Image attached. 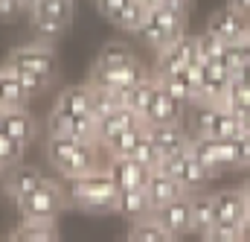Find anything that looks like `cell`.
<instances>
[{"label":"cell","mask_w":250,"mask_h":242,"mask_svg":"<svg viewBox=\"0 0 250 242\" xmlns=\"http://www.w3.org/2000/svg\"><path fill=\"white\" fill-rule=\"evenodd\" d=\"M41 181H44V175H41L35 167H23V164H18V167H12V169H9L6 193H9L12 198H21V195H26L29 190H35Z\"/></svg>","instance_id":"cell-28"},{"label":"cell","mask_w":250,"mask_h":242,"mask_svg":"<svg viewBox=\"0 0 250 242\" xmlns=\"http://www.w3.org/2000/svg\"><path fill=\"white\" fill-rule=\"evenodd\" d=\"M131 158H137V161H140L143 167H148V169H157V167H160L163 155H160V149L154 146V140L148 137V128H146V134H143V140L137 143V149H134Z\"/></svg>","instance_id":"cell-34"},{"label":"cell","mask_w":250,"mask_h":242,"mask_svg":"<svg viewBox=\"0 0 250 242\" xmlns=\"http://www.w3.org/2000/svg\"><path fill=\"white\" fill-rule=\"evenodd\" d=\"M117 213L125 216V219H131V222L148 216V213H151V201H148V195H146V187L120 190V195H117Z\"/></svg>","instance_id":"cell-24"},{"label":"cell","mask_w":250,"mask_h":242,"mask_svg":"<svg viewBox=\"0 0 250 242\" xmlns=\"http://www.w3.org/2000/svg\"><path fill=\"white\" fill-rule=\"evenodd\" d=\"M9 64H15V67H21V70H29L32 76L44 79L47 85L59 76V59H56L50 41H41V38L32 41V44L18 47V50L9 56Z\"/></svg>","instance_id":"cell-7"},{"label":"cell","mask_w":250,"mask_h":242,"mask_svg":"<svg viewBox=\"0 0 250 242\" xmlns=\"http://www.w3.org/2000/svg\"><path fill=\"white\" fill-rule=\"evenodd\" d=\"M143 134H146V122L143 125H134V128H125L123 134H117L108 146H102L105 152H108V158H128V155H134V149H137V143L143 140Z\"/></svg>","instance_id":"cell-30"},{"label":"cell","mask_w":250,"mask_h":242,"mask_svg":"<svg viewBox=\"0 0 250 242\" xmlns=\"http://www.w3.org/2000/svg\"><path fill=\"white\" fill-rule=\"evenodd\" d=\"M21 219H56L67 207V193L62 181L44 178L35 190H29L26 195L15 198Z\"/></svg>","instance_id":"cell-4"},{"label":"cell","mask_w":250,"mask_h":242,"mask_svg":"<svg viewBox=\"0 0 250 242\" xmlns=\"http://www.w3.org/2000/svg\"><path fill=\"white\" fill-rule=\"evenodd\" d=\"M64 193H67V204L84 213H114L120 187L114 184L108 169H93L87 175L64 178Z\"/></svg>","instance_id":"cell-1"},{"label":"cell","mask_w":250,"mask_h":242,"mask_svg":"<svg viewBox=\"0 0 250 242\" xmlns=\"http://www.w3.org/2000/svg\"><path fill=\"white\" fill-rule=\"evenodd\" d=\"M32 32L41 41H56L73 21V0H38L32 9Z\"/></svg>","instance_id":"cell-6"},{"label":"cell","mask_w":250,"mask_h":242,"mask_svg":"<svg viewBox=\"0 0 250 242\" xmlns=\"http://www.w3.org/2000/svg\"><path fill=\"white\" fill-rule=\"evenodd\" d=\"M242 128H245V134H250V111L242 114Z\"/></svg>","instance_id":"cell-43"},{"label":"cell","mask_w":250,"mask_h":242,"mask_svg":"<svg viewBox=\"0 0 250 242\" xmlns=\"http://www.w3.org/2000/svg\"><path fill=\"white\" fill-rule=\"evenodd\" d=\"M96 3H99V12H102L108 21H114V15L125 6V0H96Z\"/></svg>","instance_id":"cell-40"},{"label":"cell","mask_w":250,"mask_h":242,"mask_svg":"<svg viewBox=\"0 0 250 242\" xmlns=\"http://www.w3.org/2000/svg\"><path fill=\"white\" fill-rule=\"evenodd\" d=\"M242 240H248L250 242V216L242 222Z\"/></svg>","instance_id":"cell-42"},{"label":"cell","mask_w":250,"mask_h":242,"mask_svg":"<svg viewBox=\"0 0 250 242\" xmlns=\"http://www.w3.org/2000/svg\"><path fill=\"white\" fill-rule=\"evenodd\" d=\"M47 131L59 134V137H70V140H84V143H96V117L93 114H64L56 111L47 120Z\"/></svg>","instance_id":"cell-10"},{"label":"cell","mask_w":250,"mask_h":242,"mask_svg":"<svg viewBox=\"0 0 250 242\" xmlns=\"http://www.w3.org/2000/svg\"><path fill=\"white\" fill-rule=\"evenodd\" d=\"M187 32V9L181 6H172V3H163V6H154L148 9V18L143 21V26L137 29V35L143 41H148L154 50L166 47L169 41H175L178 35Z\"/></svg>","instance_id":"cell-3"},{"label":"cell","mask_w":250,"mask_h":242,"mask_svg":"<svg viewBox=\"0 0 250 242\" xmlns=\"http://www.w3.org/2000/svg\"><path fill=\"white\" fill-rule=\"evenodd\" d=\"M169 94H175L181 102H195V85H192V79H189V70H175V73H166V76H160L157 79Z\"/></svg>","instance_id":"cell-31"},{"label":"cell","mask_w":250,"mask_h":242,"mask_svg":"<svg viewBox=\"0 0 250 242\" xmlns=\"http://www.w3.org/2000/svg\"><path fill=\"white\" fill-rule=\"evenodd\" d=\"M146 195H148L151 210H154V207H160L166 201H175V198L187 195V190H184V184L178 181L175 175H169L163 169H151V175L146 181Z\"/></svg>","instance_id":"cell-19"},{"label":"cell","mask_w":250,"mask_h":242,"mask_svg":"<svg viewBox=\"0 0 250 242\" xmlns=\"http://www.w3.org/2000/svg\"><path fill=\"white\" fill-rule=\"evenodd\" d=\"M230 82H233V73L221 64L218 59H204V79H201V85H198V97H195V102H221V97L227 94V88H230Z\"/></svg>","instance_id":"cell-14"},{"label":"cell","mask_w":250,"mask_h":242,"mask_svg":"<svg viewBox=\"0 0 250 242\" xmlns=\"http://www.w3.org/2000/svg\"><path fill=\"white\" fill-rule=\"evenodd\" d=\"M151 216L172 234V240L189 234L192 231V198H189V193L181 195V198H175V201H166V204L154 207Z\"/></svg>","instance_id":"cell-12"},{"label":"cell","mask_w":250,"mask_h":242,"mask_svg":"<svg viewBox=\"0 0 250 242\" xmlns=\"http://www.w3.org/2000/svg\"><path fill=\"white\" fill-rule=\"evenodd\" d=\"M23 143H18L12 134H6V131H0V169H12V167H18L21 164V158H23Z\"/></svg>","instance_id":"cell-33"},{"label":"cell","mask_w":250,"mask_h":242,"mask_svg":"<svg viewBox=\"0 0 250 242\" xmlns=\"http://www.w3.org/2000/svg\"><path fill=\"white\" fill-rule=\"evenodd\" d=\"M56 111L64 114H93V85H73L59 94L56 99Z\"/></svg>","instance_id":"cell-20"},{"label":"cell","mask_w":250,"mask_h":242,"mask_svg":"<svg viewBox=\"0 0 250 242\" xmlns=\"http://www.w3.org/2000/svg\"><path fill=\"white\" fill-rule=\"evenodd\" d=\"M157 169H163V172H169V175H175L178 181L184 184V190L187 193H198V190H204L207 181H212L215 175L192 155V149H184V152H175V155H169V158H163L160 161V167Z\"/></svg>","instance_id":"cell-8"},{"label":"cell","mask_w":250,"mask_h":242,"mask_svg":"<svg viewBox=\"0 0 250 242\" xmlns=\"http://www.w3.org/2000/svg\"><path fill=\"white\" fill-rule=\"evenodd\" d=\"M128 240H137V242H169L172 240V234L148 213V216H143V219H137L134 225H131V231H128Z\"/></svg>","instance_id":"cell-29"},{"label":"cell","mask_w":250,"mask_h":242,"mask_svg":"<svg viewBox=\"0 0 250 242\" xmlns=\"http://www.w3.org/2000/svg\"><path fill=\"white\" fill-rule=\"evenodd\" d=\"M166 3H172V6H181V9H187L189 0H166Z\"/></svg>","instance_id":"cell-45"},{"label":"cell","mask_w":250,"mask_h":242,"mask_svg":"<svg viewBox=\"0 0 250 242\" xmlns=\"http://www.w3.org/2000/svg\"><path fill=\"white\" fill-rule=\"evenodd\" d=\"M114 108H120L117 91H108V88H96V85H93V117L99 120V117H105V114L114 111Z\"/></svg>","instance_id":"cell-35"},{"label":"cell","mask_w":250,"mask_h":242,"mask_svg":"<svg viewBox=\"0 0 250 242\" xmlns=\"http://www.w3.org/2000/svg\"><path fill=\"white\" fill-rule=\"evenodd\" d=\"M192 128L201 137H239L245 134L242 117L218 102H192Z\"/></svg>","instance_id":"cell-5"},{"label":"cell","mask_w":250,"mask_h":242,"mask_svg":"<svg viewBox=\"0 0 250 242\" xmlns=\"http://www.w3.org/2000/svg\"><path fill=\"white\" fill-rule=\"evenodd\" d=\"M26 99H29V94L23 91V85H21L15 67L6 61V64L0 67V105H6V108H21V105H26Z\"/></svg>","instance_id":"cell-26"},{"label":"cell","mask_w":250,"mask_h":242,"mask_svg":"<svg viewBox=\"0 0 250 242\" xmlns=\"http://www.w3.org/2000/svg\"><path fill=\"white\" fill-rule=\"evenodd\" d=\"M184 105H187V102H181L175 94H169V91L157 82V88H154V94H151V99H148V108H146V114H143V122H146V125L181 122Z\"/></svg>","instance_id":"cell-13"},{"label":"cell","mask_w":250,"mask_h":242,"mask_svg":"<svg viewBox=\"0 0 250 242\" xmlns=\"http://www.w3.org/2000/svg\"><path fill=\"white\" fill-rule=\"evenodd\" d=\"M204 240H215V242H236L242 240V225H230V222H215L207 234H204Z\"/></svg>","instance_id":"cell-37"},{"label":"cell","mask_w":250,"mask_h":242,"mask_svg":"<svg viewBox=\"0 0 250 242\" xmlns=\"http://www.w3.org/2000/svg\"><path fill=\"white\" fill-rule=\"evenodd\" d=\"M108 172H111V178L114 184L120 187V190H128V187H146L148 181V175H151V169L148 167H143L137 158H108V167H105Z\"/></svg>","instance_id":"cell-18"},{"label":"cell","mask_w":250,"mask_h":242,"mask_svg":"<svg viewBox=\"0 0 250 242\" xmlns=\"http://www.w3.org/2000/svg\"><path fill=\"white\" fill-rule=\"evenodd\" d=\"M3 131L12 134L18 143L29 146V143L38 137V122H35V117L26 111V105H21V108H9V111H6V125H3Z\"/></svg>","instance_id":"cell-21"},{"label":"cell","mask_w":250,"mask_h":242,"mask_svg":"<svg viewBox=\"0 0 250 242\" xmlns=\"http://www.w3.org/2000/svg\"><path fill=\"white\" fill-rule=\"evenodd\" d=\"M35 3H38V0H21V6H23V9H26V12H29V9H32V6H35Z\"/></svg>","instance_id":"cell-46"},{"label":"cell","mask_w":250,"mask_h":242,"mask_svg":"<svg viewBox=\"0 0 250 242\" xmlns=\"http://www.w3.org/2000/svg\"><path fill=\"white\" fill-rule=\"evenodd\" d=\"M9 240L56 242L59 240V228H56V219H21V225L9 234Z\"/></svg>","instance_id":"cell-25"},{"label":"cell","mask_w":250,"mask_h":242,"mask_svg":"<svg viewBox=\"0 0 250 242\" xmlns=\"http://www.w3.org/2000/svg\"><path fill=\"white\" fill-rule=\"evenodd\" d=\"M224 47H227V41H221V38H218V35H212L209 29L198 35V56H201V59H207V61H209V59H221Z\"/></svg>","instance_id":"cell-36"},{"label":"cell","mask_w":250,"mask_h":242,"mask_svg":"<svg viewBox=\"0 0 250 242\" xmlns=\"http://www.w3.org/2000/svg\"><path fill=\"white\" fill-rule=\"evenodd\" d=\"M99 143H84V140H70V137H59L50 134L47 137V161L53 164V169L62 178H73V175H87L93 169H102L99 164Z\"/></svg>","instance_id":"cell-2"},{"label":"cell","mask_w":250,"mask_h":242,"mask_svg":"<svg viewBox=\"0 0 250 242\" xmlns=\"http://www.w3.org/2000/svg\"><path fill=\"white\" fill-rule=\"evenodd\" d=\"M250 216V198L245 190H224L215 195V222H230V225H242Z\"/></svg>","instance_id":"cell-17"},{"label":"cell","mask_w":250,"mask_h":242,"mask_svg":"<svg viewBox=\"0 0 250 242\" xmlns=\"http://www.w3.org/2000/svg\"><path fill=\"white\" fill-rule=\"evenodd\" d=\"M198 59V35H178L175 41H169L166 47L157 50V61H154V76H166L175 70H184L187 64Z\"/></svg>","instance_id":"cell-9"},{"label":"cell","mask_w":250,"mask_h":242,"mask_svg":"<svg viewBox=\"0 0 250 242\" xmlns=\"http://www.w3.org/2000/svg\"><path fill=\"white\" fill-rule=\"evenodd\" d=\"M23 12L21 0H0V21H12Z\"/></svg>","instance_id":"cell-39"},{"label":"cell","mask_w":250,"mask_h":242,"mask_svg":"<svg viewBox=\"0 0 250 242\" xmlns=\"http://www.w3.org/2000/svg\"><path fill=\"white\" fill-rule=\"evenodd\" d=\"M6 111H9V108H6V105H0V131H3V125H6Z\"/></svg>","instance_id":"cell-44"},{"label":"cell","mask_w":250,"mask_h":242,"mask_svg":"<svg viewBox=\"0 0 250 242\" xmlns=\"http://www.w3.org/2000/svg\"><path fill=\"white\" fill-rule=\"evenodd\" d=\"M146 128H148V137L154 140V146L160 149L163 158H169L175 152H184L192 143V134L181 122H163V125H146Z\"/></svg>","instance_id":"cell-16"},{"label":"cell","mask_w":250,"mask_h":242,"mask_svg":"<svg viewBox=\"0 0 250 242\" xmlns=\"http://www.w3.org/2000/svg\"><path fill=\"white\" fill-rule=\"evenodd\" d=\"M189 198H192V231L204 237L215 225V195H204L198 190L189 193Z\"/></svg>","instance_id":"cell-27"},{"label":"cell","mask_w":250,"mask_h":242,"mask_svg":"<svg viewBox=\"0 0 250 242\" xmlns=\"http://www.w3.org/2000/svg\"><path fill=\"white\" fill-rule=\"evenodd\" d=\"M207 29L212 35H218L221 41H227V44L245 41L250 35V15L248 12H239L236 6H227V9H221V12H215L209 18Z\"/></svg>","instance_id":"cell-11"},{"label":"cell","mask_w":250,"mask_h":242,"mask_svg":"<svg viewBox=\"0 0 250 242\" xmlns=\"http://www.w3.org/2000/svg\"><path fill=\"white\" fill-rule=\"evenodd\" d=\"M134 61H140V59H137V53H134L128 44H123V41H114V44L102 47V53L96 56L90 73H111V70H123V67L134 64Z\"/></svg>","instance_id":"cell-22"},{"label":"cell","mask_w":250,"mask_h":242,"mask_svg":"<svg viewBox=\"0 0 250 242\" xmlns=\"http://www.w3.org/2000/svg\"><path fill=\"white\" fill-rule=\"evenodd\" d=\"M230 6H236L239 12H248L250 15V0H230Z\"/></svg>","instance_id":"cell-41"},{"label":"cell","mask_w":250,"mask_h":242,"mask_svg":"<svg viewBox=\"0 0 250 242\" xmlns=\"http://www.w3.org/2000/svg\"><path fill=\"white\" fill-rule=\"evenodd\" d=\"M148 18V6L143 0H125V6L114 15V24L120 29H128V32H137L143 26V21Z\"/></svg>","instance_id":"cell-32"},{"label":"cell","mask_w":250,"mask_h":242,"mask_svg":"<svg viewBox=\"0 0 250 242\" xmlns=\"http://www.w3.org/2000/svg\"><path fill=\"white\" fill-rule=\"evenodd\" d=\"M242 190H245V195H248V198H250V175H248V178H245V184H242Z\"/></svg>","instance_id":"cell-47"},{"label":"cell","mask_w":250,"mask_h":242,"mask_svg":"<svg viewBox=\"0 0 250 242\" xmlns=\"http://www.w3.org/2000/svg\"><path fill=\"white\" fill-rule=\"evenodd\" d=\"M134 125H143V117L137 111L120 105V108H114V111H108L105 117L96 120V143L99 146H108L117 134H123L125 128H134Z\"/></svg>","instance_id":"cell-15"},{"label":"cell","mask_w":250,"mask_h":242,"mask_svg":"<svg viewBox=\"0 0 250 242\" xmlns=\"http://www.w3.org/2000/svg\"><path fill=\"white\" fill-rule=\"evenodd\" d=\"M12 67H15V64H12ZM15 73H18V79H21L23 91L29 94V99H32V97H38V94L47 88V82H44V79H38V76H32L29 70H21V67H15Z\"/></svg>","instance_id":"cell-38"},{"label":"cell","mask_w":250,"mask_h":242,"mask_svg":"<svg viewBox=\"0 0 250 242\" xmlns=\"http://www.w3.org/2000/svg\"><path fill=\"white\" fill-rule=\"evenodd\" d=\"M154 88H157V76L151 73V76H146V79H140V82H134V85L123 88V91H117L120 105L131 108V111H137V114L143 117V114H146V108H148V99H151Z\"/></svg>","instance_id":"cell-23"}]
</instances>
